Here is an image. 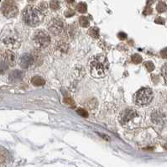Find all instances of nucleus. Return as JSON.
I'll return each mask as SVG.
<instances>
[{
    "instance_id": "f257e3e1",
    "label": "nucleus",
    "mask_w": 167,
    "mask_h": 167,
    "mask_svg": "<svg viewBox=\"0 0 167 167\" xmlns=\"http://www.w3.org/2000/svg\"><path fill=\"white\" fill-rule=\"evenodd\" d=\"M88 68L92 76L95 78H102L106 76L108 72L109 63L104 55L98 54L89 60Z\"/></svg>"
},
{
    "instance_id": "f03ea898",
    "label": "nucleus",
    "mask_w": 167,
    "mask_h": 167,
    "mask_svg": "<svg viewBox=\"0 0 167 167\" xmlns=\"http://www.w3.org/2000/svg\"><path fill=\"white\" fill-rule=\"evenodd\" d=\"M141 121H142V114L133 108H125L119 114V122L121 125L125 129H136L140 126Z\"/></svg>"
},
{
    "instance_id": "7ed1b4c3",
    "label": "nucleus",
    "mask_w": 167,
    "mask_h": 167,
    "mask_svg": "<svg viewBox=\"0 0 167 167\" xmlns=\"http://www.w3.org/2000/svg\"><path fill=\"white\" fill-rule=\"evenodd\" d=\"M44 14L40 8H34L33 6H27L22 13L23 21L27 25L31 27L38 26L44 19Z\"/></svg>"
},
{
    "instance_id": "20e7f679",
    "label": "nucleus",
    "mask_w": 167,
    "mask_h": 167,
    "mask_svg": "<svg viewBox=\"0 0 167 167\" xmlns=\"http://www.w3.org/2000/svg\"><path fill=\"white\" fill-rule=\"evenodd\" d=\"M134 103L140 106H145L151 103L153 92L150 88H144L140 89L134 95Z\"/></svg>"
},
{
    "instance_id": "39448f33",
    "label": "nucleus",
    "mask_w": 167,
    "mask_h": 167,
    "mask_svg": "<svg viewBox=\"0 0 167 167\" xmlns=\"http://www.w3.org/2000/svg\"><path fill=\"white\" fill-rule=\"evenodd\" d=\"M33 40L35 46L39 48H46L50 43V36L46 31L39 30L34 33Z\"/></svg>"
},
{
    "instance_id": "423d86ee",
    "label": "nucleus",
    "mask_w": 167,
    "mask_h": 167,
    "mask_svg": "<svg viewBox=\"0 0 167 167\" xmlns=\"http://www.w3.org/2000/svg\"><path fill=\"white\" fill-rule=\"evenodd\" d=\"M48 30L54 35H61L64 33L65 26L62 19L60 18H53L48 24Z\"/></svg>"
},
{
    "instance_id": "0eeeda50",
    "label": "nucleus",
    "mask_w": 167,
    "mask_h": 167,
    "mask_svg": "<svg viewBox=\"0 0 167 167\" xmlns=\"http://www.w3.org/2000/svg\"><path fill=\"white\" fill-rule=\"evenodd\" d=\"M1 11L6 18H14L18 14L19 9L13 2L5 1L1 7Z\"/></svg>"
},
{
    "instance_id": "6e6552de",
    "label": "nucleus",
    "mask_w": 167,
    "mask_h": 167,
    "mask_svg": "<svg viewBox=\"0 0 167 167\" xmlns=\"http://www.w3.org/2000/svg\"><path fill=\"white\" fill-rule=\"evenodd\" d=\"M19 63L21 68H31L34 65V63H35V57L33 55H31V54L24 53L19 58Z\"/></svg>"
},
{
    "instance_id": "1a4fd4ad",
    "label": "nucleus",
    "mask_w": 167,
    "mask_h": 167,
    "mask_svg": "<svg viewBox=\"0 0 167 167\" xmlns=\"http://www.w3.org/2000/svg\"><path fill=\"white\" fill-rule=\"evenodd\" d=\"M3 42L6 46L11 49H17L20 46V40L18 36L14 34H9L3 39Z\"/></svg>"
},
{
    "instance_id": "9d476101",
    "label": "nucleus",
    "mask_w": 167,
    "mask_h": 167,
    "mask_svg": "<svg viewBox=\"0 0 167 167\" xmlns=\"http://www.w3.org/2000/svg\"><path fill=\"white\" fill-rule=\"evenodd\" d=\"M3 59H4V61L8 65V66H15L16 61H17V57H16V55L11 50H5L4 52V55H3Z\"/></svg>"
},
{
    "instance_id": "9b49d317",
    "label": "nucleus",
    "mask_w": 167,
    "mask_h": 167,
    "mask_svg": "<svg viewBox=\"0 0 167 167\" xmlns=\"http://www.w3.org/2000/svg\"><path fill=\"white\" fill-rule=\"evenodd\" d=\"M54 50L56 53L58 55H65L68 51L69 46L67 43H66L63 40H58L54 46Z\"/></svg>"
},
{
    "instance_id": "f8f14e48",
    "label": "nucleus",
    "mask_w": 167,
    "mask_h": 167,
    "mask_svg": "<svg viewBox=\"0 0 167 167\" xmlns=\"http://www.w3.org/2000/svg\"><path fill=\"white\" fill-rule=\"evenodd\" d=\"M24 76V73L21 71L19 70H15L14 72H12L10 74H9V81L12 82H20Z\"/></svg>"
},
{
    "instance_id": "ddd939ff",
    "label": "nucleus",
    "mask_w": 167,
    "mask_h": 167,
    "mask_svg": "<svg viewBox=\"0 0 167 167\" xmlns=\"http://www.w3.org/2000/svg\"><path fill=\"white\" fill-rule=\"evenodd\" d=\"M164 116L163 114H161L159 111H155L151 114V120L154 124H162L164 122Z\"/></svg>"
},
{
    "instance_id": "4468645a",
    "label": "nucleus",
    "mask_w": 167,
    "mask_h": 167,
    "mask_svg": "<svg viewBox=\"0 0 167 167\" xmlns=\"http://www.w3.org/2000/svg\"><path fill=\"white\" fill-rule=\"evenodd\" d=\"M31 83L33 84L35 87H40V86H43L44 84L46 83L45 80L42 78L41 76H34L32 79H31Z\"/></svg>"
},
{
    "instance_id": "2eb2a0df",
    "label": "nucleus",
    "mask_w": 167,
    "mask_h": 167,
    "mask_svg": "<svg viewBox=\"0 0 167 167\" xmlns=\"http://www.w3.org/2000/svg\"><path fill=\"white\" fill-rule=\"evenodd\" d=\"M88 34H90V36H92V38H99V30L97 27H92V28H91L89 30V31H88Z\"/></svg>"
},
{
    "instance_id": "dca6fc26",
    "label": "nucleus",
    "mask_w": 167,
    "mask_h": 167,
    "mask_svg": "<svg viewBox=\"0 0 167 167\" xmlns=\"http://www.w3.org/2000/svg\"><path fill=\"white\" fill-rule=\"evenodd\" d=\"M79 23L81 24V26L83 27V28H88L89 26V20L87 17H85V16H82V17H80L79 18Z\"/></svg>"
},
{
    "instance_id": "f3484780",
    "label": "nucleus",
    "mask_w": 167,
    "mask_h": 167,
    "mask_svg": "<svg viewBox=\"0 0 167 167\" xmlns=\"http://www.w3.org/2000/svg\"><path fill=\"white\" fill-rule=\"evenodd\" d=\"M60 7H61V4L58 0H51L50 2V8L52 10H58Z\"/></svg>"
},
{
    "instance_id": "a211bd4d",
    "label": "nucleus",
    "mask_w": 167,
    "mask_h": 167,
    "mask_svg": "<svg viewBox=\"0 0 167 167\" xmlns=\"http://www.w3.org/2000/svg\"><path fill=\"white\" fill-rule=\"evenodd\" d=\"M76 9L81 14H84V13H86L87 10H88L87 4H85V3H79V4L76 5Z\"/></svg>"
},
{
    "instance_id": "6ab92c4d",
    "label": "nucleus",
    "mask_w": 167,
    "mask_h": 167,
    "mask_svg": "<svg viewBox=\"0 0 167 167\" xmlns=\"http://www.w3.org/2000/svg\"><path fill=\"white\" fill-rule=\"evenodd\" d=\"M7 163V156L3 151H0V167L5 166Z\"/></svg>"
},
{
    "instance_id": "aec40b11",
    "label": "nucleus",
    "mask_w": 167,
    "mask_h": 167,
    "mask_svg": "<svg viewBox=\"0 0 167 167\" xmlns=\"http://www.w3.org/2000/svg\"><path fill=\"white\" fill-rule=\"evenodd\" d=\"M166 4H165L164 2H159V4H157V6H156V9H157V11L159 12V13H163L166 10Z\"/></svg>"
},
{
    "instance_id": "412c9836",
    "label": "nucleus",
    "mask_w": 167,
    "mask_h": 167,
    "mask_svg": "<svg viewBox=\"0 0 167 167\" xmlns=\"http://www.w3.org/2000/svg\"><path fill=\"white\" fill-rule=\"evenodd\" d=\"M8 70V65L4 61H0V75H4Z\"/></svg>"
},
{
    "instance_id": "4be33fe9",
    "label": "nucleus",
    "mask_w": 167,
    "mask_h": 167,
    "mask_svg": "<svg viewBox=\"0 0 167 167\" xmlns=\"http://www.w3.org/2000/svg\"><path fill=\"white\" fill-rule=\"evenodd\" d=\"M131 61H133V63H135V64H140L143 61V59H142V56H140V55H138V54H135V55H133L132 57H131Z\"/></svg>"
},
{
    "instance_id": "5701e85b",
    "label": "nucleus",
    "mask_w": 167,
    "mask_h": 167,
    "mask_svg": "<svg viewBox=\"0 0 167 167\" xmlns=\"http://www.w3.org/2000/svg\"><path fill=\"white\" fill-rule=\"evenodd\" d=\"M144 65L149 72H152V71L155 70V65H154V63L152 61H146V62H144Z\"/></svg>"
},
{
    "instance_id": "b1692460",
    "label": "nucleus",
    "mask_w": 167,
    "mask_h": 167,
    "mask_svg": "<svg viewBox=\"0 0 167 167\" xmlns=\"http://www.w3.org/2000/svg\"><path fill=\"white\" fill-rule=\"evenodd\" d=\"M76 114L80 115V116H82V117H84V118H88V112L85 109H83V108H81L76 109Z\"/></svg>"
},
{
    "instance_id": "393cba45",
    "label": "nucleus",
    "mask_w": 167,
    "mask_h": 167,
    "mask_svg": "<svg viewBox=\"0 0 167 167\" xmlns=\"http://www.w3.org/2000/svg\"><path fill=\"white\" fill-rule=\"evenodd\" d=\"M64 103H66V104H67L68 106L72 107V108H75V107H76V103H75V102H74L72 98H65Z\"/></svg>"
},
{
    "instance_id": "a878e982",
    "label": "nucleus",
    "mask_w": 167,
    "mask_h": 167,
    "mask_svg": "<svg viewBox=\"0 0 167 167\" xmlns=\"http://www.w3.org/2000/svg\"><path fill=\"white\" fill-rule=\"evenodd\" d=\"M161 72H162V76H163V77L167 82V63H165V64L162 66Z\"/></svg>"
},
{
    "instance_id": "bb28decb",
    "label": "nucleus",
    "mask_w": 167,
    "mask_h": 167,
    "mask_svg": "<svg viewBox=\"0 0 167 167\" xmlns=\"http://www.w3.org/2000/svg\"><path fill=\"white\" fill-rule=\"evenodd\" d=\"M74 14H75V13H74V11L72 10V9H68V10H66V11L65 12V15H66V17H72V16H73Z\"/></svg>"
},
{
    "instance_id": "cd10ccee",
    "label": "nucleus",
    "mask_w": 167,
    "mask_h": 167,
    "mask_svg": "<svg viewBox=\"0 0 167 167\" xmlns=\"http://www.w3.org/2000/svg\"><path fill=\"white\" fill-rule=\"evenodd\" d=\"M155 22L156 24H165V19L163 18H161V17H158V18L156 19Z\"/></svg>"
},
{
    "instance_id": "c85d7f7f",
    "label": "nucleus",
    "mask_w": 167,
    "mask_h": 167,
    "mask_svg": "<svg viewBox=\"0 0 167 167\" xmlns=\"http://www.w3.org/2000/svg\"><path fill=\"white\" fill-rule=\"evenodd\" d=\"M160 56L162 58H165V59H166L167 58V48H165L163 49L161 51H160Z\"/></svg>"
},
{
    "instance_id": "c756f323",
    "label": "nucleus",
    "mask_w": 167,
    "mask_h": 167,
    "mask_svg": "<svg viewBox=\"0 0 167 167\" xmlns=\"http://www.w3.org/2000/svg\"><path fill=\"white\" fill-rule=\"evenodd\" d=\"M118 38L120 39V40H124V39L127 38V34L125 33H119L118 34Z\"/></svg>"
},
{
    "instance_id": "7c9ffc66",
    "label": "nucleus",
    "mask_w": 167,
    "mask_h": 167,
    "mask_svg": "<svg viewBox=\"0 0 167 167\" xmlns=\"http://www.w3.org/2000/svg\"><path fill=\"white\" fill-rule=\"evenodd\" d=\"M65 1H66V3H68V4H73L75 0H65Z\"/></svg>"
},
{
    "instance_id": "2f4dec72",
    "label": "nucleus",
    "mask_w": 167,
    "mask_h": 167,
    "mask_svg": "<svg viewBox=\"0 0 167 167\" xmlns=\"http://www.w3.org/2000/svg\"><path fill=\"white\" fill-rule=\"evenodd\" d=\"M164 148L165 149H167V143L165 144V145H164Z\"/></svg>"
}]
</instances>
